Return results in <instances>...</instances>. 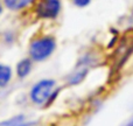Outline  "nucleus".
Returning <instances> with one entry per match:
<instances>
[{
  "label": "nucleus",
  "instance_id": "f257e3e1",
  "mask_svg": "<svg viewBox=\"0 0 133 126\" xmlns=\"http://www.w3.org/2000/svg\"><path fill=\"white\" fill-rule=\"evenodd\" d=\"M56 82L51 78H44L39 81L30 89L29 97L33 104L37 106H46L53 103L55 97H57L60 89L55 90Z\"/></svg>",
  "mask_w": 133,
  "mask_h": 126
},
{
  "label": "nucleus",
  "instance_id": "f03ea898",
  "mask_svg": "<svg viewBox=\"0 0 133 126\" xmlns=\"http://www.w3.org/2000/svg\"><path fill=\"white\" fill-rule=\"evenodd\" d=\"M56 40L51 35H40L30 41L28 47V55L35 62L49 58L56 49Z\"/></svg>",
  "mask_w": 133,
  "mask_h": 126
},
{
  "label": "nucleus",
  "instance_id": "7ed1b4c3",
  "mask_svg": "<svg viewBox=\"0 0 133 126\" xmlns=\"http://www.w3.org/2000/svg\"><path fill=\"white\" fill-rule=\"evenodd\" d=\"M133 53V32L124 34V36L119 40L117 48L115 49L112 55V67L115 69H119L130 55Z\"/></svg>",
  "mask_w": 133,
  "mask_h": 126
},
{
  "label": "nucleus",
  "instance_id": "20e7f679",
  "mask_svg": "<svg viewBox=\"0 0 133 126\" xmlns=\"http://www.w3.org/2000/svg\"><path fill=\"white\" fill-rule=\"evenodd\" d=\"M62 9L61 0H37L34 6V14L40 20H55Z\"/></svg>",
  "mask_w": 133,
  "mask_h": 126
},
{
  "label": "nucleus",
  "instance_id": "39448f33",
  "mask_svg": "<svg viewBox=\"0 0 133 126\" xmlns=\"http://www.w3.org/2000/svg\"><path fill=\"white\" fill-rule=\"evenodd\" d=\"M89 64L90 62L87 60H83V62H79L76 69L69 75L68 77V83L70 85H76L79 84L88 75V70H89Z\"/></svg>",
  "mask_w": 133,
  "mask_h": 126
},
{
  "label": "nucleus",
  "instance_id": "423d86ee",
  "mask_svg": "<svg viewBox=\"0 0 133 126\" xmlns=\"http://www.w3.org/2000/svg\"><path fill=\"white\" fill-rule=\"evenodd\" d=\"M2 2H4V6L9 11L20 12L27 9L28 7L35 6L37 0H2Z\"/></svg>",
  "mask_w": 133,
  "mask_h": 126
},
{
  "label": "nucleus",
  "instance_id": "0eeeda50",
  "mask_svg": "<svg viewBox=\"0 0 133 126\" xmlns=\"http://www.w3.org/2000/svg\"><path fill=\"white\" fill-rule=\"evenodd\" d=\"M33 68V60L30 57H26L16 63V76L19 78H26L30 74Z\"/></svg>",
  "mask_w": 133,
  "mask_h": 126
},
{
  "label": "nucleus",
  "instance_id": "6e6552de",
  "mask_svg": "<svg viewBox=\"0 0 133 126\" xmlns=\"http://www.w3.org/2000/svg\"><path fill=\"white\" fill-rule=\"evenodd\" d=\"M34 124V122H29V120L26 119L23 115H19L14 116V117L9 118L7 120H4L0 124V126H33Z\"/></svg>",
  "mask_w": 133,
  "mask_h": 126
},
{
  "label": "nucleus",
  "instance_id": "1a4fd4ad",
  "mask_svg": "<svg viewBox=\"0 0 133 126\" xmlns=\"http://www.w3.org/2000/svg\"><path fill=\"white\" fill-rule=\"evenodd\" d=\"M12 79V69L11 67H7L1 64L0 67V87L5 88Z\"/></svg>",
  "mask_w": 133,
  "mask_h": 126
},
{
  "label": "nucleus",
  "instance_id": "9d476101",
  "mask_svg": "<svg viewBox=\"0 0 133 126\" xmlns=\"http://www.w3.org/2000/svg\"><path fill=\"white\" fill-rule=\"evenodd\" d=\"M70 1L78 8H83V7H87L91 2V0H70Z\"/></svg>",
  "mask_w": 133,
  "mask_h": 126
},
{
  "label": "nucleus",
  "instance_id": "9b49d317",
  "mask_svg": "<svg viewBox=\"0 0 133 126\" xmlns=\"http://www.w3.org/2000/svg\"><path fill=\"white\" fill-rule=\"evenodd\" d=\"M126 126H133V119H132L131 122H130V123H129V124H127Z\"/></svg>",
  "mask_w": 133,
  "mask_h": 126
}]
</instances>
